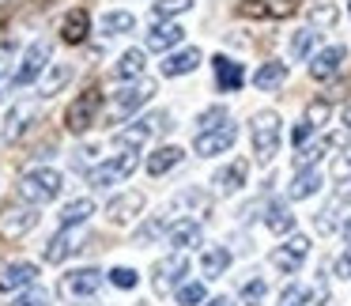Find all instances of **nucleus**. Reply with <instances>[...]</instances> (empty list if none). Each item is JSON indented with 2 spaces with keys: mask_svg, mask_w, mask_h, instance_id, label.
I'll use <instances>...</instances> for the list:
<instances>
[{
  "mask_svg": "<svg viewBox=\"0 0 351 306\" xmlns=\"http://www.w3.org/2000/svg\"><path fill=\"white\" fill-rule=\"evenodd\" d=\"M280 152V114L276 110H261L253 117V155L261 163H272Z\"/></svg>",
  "mask_w": 351,
  "mask_h": 306,
  "instance_id": "nucleus-1",
  "label": "nucleus"
},
{
  "mask_svg": "<svg viewBox=\"0 0 351 306\" xmlns=\"http://www.w3.org/2000/svg\"><path fill=\"white\" fill-rule=\"evenodd\" d=\"M61 193V174L49 167L42 170H27L23 178H19V197L31 200V204H49V200Z\"/></svg>",
  "mask_w": 351,
  "mask_h": 306,
  "instance_id": "nucleus-2",
  "label": "nucleus"
},
{
  "mask_svg": "<svg viewBox=\"0 0 351 306\" xmlns=\"http://www.w3.org/2000/svg\"><path fill=\"white\" fill-rule=\"evenodd\" d=\"M102 106V91L99 87H87L80 99H72V106L64 110V125H69L72 132H87L95 125V114H99Z\"/></svg>",
  "mask_w": 351,
  "mask_h": 306,
  "instance_id": "nucleus-3",
  "label": "nucleus"
},
{
  "mask_svg": "<svg viewBox=\"0 0 351 306\" xmlns=\"http://www.w3.org/2000/svg\"><path fill=\"white\" fill-rule=\"evenodd\" d=\"M152 95H155V84H152V80H140V84L125 87V91H117L114 102H110V121H121V117L136 114V110L144 106L147 99H152Z\"/></svg>",
  "mask_w": 351,
  "mask_h": 306,
  "instance_id": "nucleus-4",
  "label": "nucleus"
},
{
  "mask_svg": "<svg viewBox=\"0 0 351 306\" xmlns=\"http://www.w3.org/2000/svg\"><path fill=\"white\" fill-rule=\"evenodd\" d=\"M136 170V152H125V155H114V159H106L102 167L91 170V185H99V189H106V185H117L125 182V178Z\"/></svg>",
  "mask_w": 351,
  "mask_h": 306,
  "instance_id": "nucleus-5",
  "label": "nucleus"
},
{
  "mask_svg": "<svg viewBox=\"0 0 351 306\" xmlns=\"http://www.w3.org/2000/svg\"><path fill=\"white\" fill-rule=\"evenodd\" d=\"M234 140H238V125L227 121V125H219V129H212V132H197L193 148H197V155H219V152H227Z\"/></svg>",
  "mask_w": 351,
  "mask_h": 306,
  "instance_id": "nucleus-6",
  "label": "nucleus"
},
{
  "mask_svg": "<svg viewBox=\"0 0 351 306\" xmlns=\"http://www.w3.org/2000/svg\"><path fill=\"white\" fill-rule=\"evenodd\" d=\"M46 61H49V42H34V46L23 54V64L16 69L12 84L23 87V84H31V80H38V76H42V69H46Z\"/></svg>",
  "mask_w": 351,
  "mask_h": 306,
  "instance_id": "nucleus-7",
  "label": "nucleus"
},
{
  "mask_svg": "<svg viewBox=\"0 0 351 306\" xmlns=\"http://www.w3.org/2000/svg\"><path fill=\"white\" fill-rule=\"evenodd\" d=\"M306 253H310V238L291 235V242H283L280 250H272V265L280 268V272H295V268L306 261Z\"/></svg>",
  "mask_w": 351,
  "mask_h": 306,
  "instance_id": "nucleus-8",
  "label": "nucleus"
},
{
  "mask_svg": "<svg viewBox=\"0 0 351 306\" xmlns=\"http://www.w3.org/2000/svg\"><path fill=\"white\" fill-rule=\"evenodd\" d=\"M99 287H102V272H99V268H76V272H69L61 280V295H69V298L95 295Z\"/></svg>",
  "mask_w": 351,
  "mask_h": 306,
  "instance_id": "nucleus-9",
  "label": "nucleus"
},
{
  "mask_svg": "<svg viewBox=\"0 0 351 306\" xmlns=\"http://www.w3.org/2000/svg\"><path fill=\"white\" fill-rule=\"evenodd\" d=\"M38 223V212L34 208H19V204H8L0 212V235L4 238H19Z\"/></svg>",
  "mask_w": 351,
  "mask_h": 306,
  "instance_id": "nucleus-10",
  "label": "nucleus"
},
{
  "mask_svg": "<svg viewBox=\"0 0 351 306\" xmlns=\"http://www.w3.org/2000/svg\"><path fill=\"white\" fill-rule=\"evenodd\" d=\"M167 121H170L167 114H147V117H140V121L132 125V129L117 132V144H121V148H136V144H144L147 137H155V132L167 129Z\"/></svg>",
  "mask_w": 351,
  "mask_h": 306,
  "instance_id": "nucleus-11",
  "label": "nucleus"
},
{
  "mask_svg": "<svg viewBox=\"0 0 351 306\" xmlns=\"http://www.w3.org/2000/svg\"><path fill=\"white\" fill-rule=\"evenodd\" d=\"M140 212H144V197H140V193H121V197H114L106 204V215H110V223H114V227L132 223Z\"/></svg>",
  "mask_w": 351,
  "mask_h": 306,
  "instance_id": "nucleus-12",
  "label": "nucleus"
},
{
  "mask_svg": "<svg viewBox=\"0 0 351 306\" xmlns=\"http://www.w3.org/2000/svg\"><path fill=\"white\" fill-rule=\"evenodd\" d=\"M343 57H348V49H343V46H328V49H321V54H313L310 76H313V80H332L336 72H340Z\"/></svg>",
  "mask_w": 351,
  "mask_h": 306,
  "instance_id": "nucleus-13",
  "label": "nucleus"
},
{
  "mask_svg": "<svg viewBox=\"0 0 351 306\" xmlns=\"http://www.w3.org/2000/svg\"><path fill=\"white\" fill-rule=\"evenodd\" d=\"M34 280H38V268H34L31 261H16V265H8L4 272H0V291H19V287H31Z\"/></svg>",
  "mask_w": 351,
  "mask_h": 306,
  "instance_id": "nucleus-14",
  "label": "nucleus"
},
{
  "mask_svg": "<svg viewBox=\"0 0 351 306\" xmlns=\"http://www.w3.org/2000/svg\"><path fill=\"white\" fill-rule=\"evenodd\" d=\"M185 272H189V261H185L182 253H178V257H170V261H162V265H155V291H159V295H167L170 283H178Z\"/></svg>",
  "mask_w": 351,
  "mask_h": 306,
  "instance_id": "nucleus-15",
  "label": "nucleus"
},
{
  "mask_svg": "<svg viewBox=\"0 0 351 306\" xmlns=\"http://www.w3.org/2000/svg\"><path fill=\"white\" fill-rule=\"evenodd\" d=\"M87 31H91V16H87L84 8H76V12H69V16H64L61 38L69 42V46H80V42L87 38Z\"/></svg>",
  "mask_w": 351,
  "mask_h": 306,
  "instance_id": "nucleus-16",
  "label": "nucleus"
},
{
  "mask_svg": "<svg viewBox=\"0 0 351 306\" xmlns=\"http://www.w3.org/2000/svg\"><path fill=\"white\" fill-rule=\"evenodd\" d=\"M245 174H250V163L234 159L230 167H223L219 174H215V189H219V193H238L245 185Z\"/></svg>",
  "mask_w": 351,
  "mask_h": 306,
  "instance_id": "nucleus-17",
  "label": "nucleus"
},
{
  "mask_svg": "<svg viewBox=\"0 0 351 306\" xmlns=\"http://www.w3.org/2000/svg\"><path fill=\"white\" fill-rule=\"evenodd\" d=\"M215 80H219V91H238L245 84V72L230 57H215Z\"/></svg>",
  "mask_w": 351,
  "mask_h": 306,
  "instance_id": "nucleus-18",
  "label": "nucleus"
},
{
  "mask_svg": "<svg viewBox=\"0 0 351 306\" xmlns=\"http://www.w3.org/2000/svg\"><path fill=\"white\" fill-rule=\"evenodd\" d=\"M38 117V102H23V106H16L8 114V121H4V137L8 140H16V137H23L27 132V125Z\"/></svg>",
  "mask_w": 351,
  "mask_h": 306,
  "instance_id": "nucleus-19",
  "label": "nucleus"
},
{
  "mask_svg": "<svg viewBox=\"0 0 351 306\" xmlns=\"http://www.w3.org/2000/svg\"><path fill=\"white\" fill-rule=\"evenodd\" d=\"M321 182H325V178H321V170H317V167H310V170H298V174H295V182L287 185L291 200H306V197H313V193L321 189Z\"/></svg>",
  "mask_w": 351,
  "mask_h": 306,
  "instance_id": "nucleus-20",
  "label": "nucleus"
},
{
  "mask_svg": "<svg viewBox=\"0 0 351 306\" xmlns=\"http://www.w3.org/2000/svg\"><path fill=\"white\" fill-rule=\"evenodd\" d=\"M167 238H170V246H178V250L200 246V223L197 220H178L174 227H167Z\"/></svg>",
  "mask_w": 351,
  "mask_h": 306,
  "instance_id": "nucleus-21",
  "label": "nucleus"
},
{
  "mask_svg": "<svg viewBox=\"0 0 351 306\" xmlns=\"http://www.w3.org/2000/svg\"><path fill=\"white\" fill-rule=\"evenodd\" d=\"M182 38H185V31H182L178 23H159L152 34H147V49H155V54H162V49H174Z\"/></svg>",
  "mask_w": 351,
  "mask_h": 306,
  "instance_id": "nucleus-22",
  "label": "nucleus"
},
{
  "mask_svg": "<svg viewBox=\"0 0 351 306\" xmlns=\"http://www.w3.org/2000/svg\"><path fill=\"white\" fill-rule=\"evenodd\" d=\"M182 159H185V152H182V148H174V144H170V148H159V152H152V155H147V174H155V178H159V174H167V170H174Z\"/></svg>",
  "mask_w": 351,
  "mask_h": 306,
  "instance_id": "nucleus-23",
  "label": "nucleus"
},
{
  "mask_svg": "<svg viewBox=\"0 0 351 306\" xmlns=\"http://www.w3.org/2000/svg\"><path fill=\"white\" fill-rule=\"evenodd\" d=\"M197 64H200V49H182V54L167 57V64H162V76H189Z\"/></svg>",
  "mask_w": 351,
  "mask_h": 306,
  "instance_id": "nucleus-24",
  "label": "nucleus"
},
{
  "mask_svg": "<svg viewBox=\"0 0 351 306\" xmlns=\"http://www.w3.org/2000/svg\"><path fill=\"white\" fill-rule=\"evenodd\" d=\"M144 64H147V57L140 54V49H129V54H121V61L114 64V76L117 80H140L144 76Z\"/></svg>",
  "mask_w": 351,
  "mask_h": 306,
  "instance_id": "nucleus-25",
  "label": "nucleus"
},
{
  "mask_svg": "<svg viewBox=\"0 0 351 306\" xmlns=\"http://www.w3.org/2000/svg\"><path fill=\"white\" fill-rule=\"evenodd\" d=\"M230 265V250L227 246H208L204 257H200V272L204 276H223V268Z\"/></svg>",
  "mask_w": 351,
  "mask_h": 306,
  "instance_id": "nucleus-26",
  "label": "nucleus"
},
{
  "mask_svg": "<svg viewBox=\"0 0 351 306\" xmlns=\"http://www.w3.org/2000/svg\"><path fill=\"white\" fill-rule=\"evenodd\" d=\"M340 144H343V137H325L321 144H310V148H302V152H298V159H295V167H298V170H310L313 163H317L321 155L328 152V148H340Z\"/></svg>",
  "mask_w": 351,
  "mask_h": 306,
  "instance_id": "nucleus-27",
  "label": "nucleus"
},
{
  "mask_svg": "<svg viewBox=\"0 0 351 306\" xmlns=\"http://www.w3.org/2000/svg\"><path fill=\"white\" fill-rule=\"evenodd\" d=\"M72 250H76V235H72V231L64 227L57 238H49V246H46V261H49V265H61V261L69 257Z\"/></svg>",
  "mask_w": 351,
  "mask_h": 306,
  "instance_id": "nucleus-28",
  "label": "nucleus"
},
{
  "mask_svg": "<svg viewBox=\"0 0 351 306\" xmlns=\"http://www.w3.org/2000/svg\"><path fill=\"white\" fill-rule=\"evenodd\" d=\"M283 80H287V64H280V61H265L253 72V84L257 87H280Z\"/></svg>",
  "mask_w": 351,
  "mask_h": 306,
  "instance_id": "nucleus-29",
  "label": "nucleus"
},
{
  "mask_svg": "<svg viewBox=\"0 0 351 306\" xmlns=\"http://www.w3.org/2000/svg\"><path fill=\"white\" fill-rule=\"evenodd\" d=\"M69 80H72V64H53V69H49V76L42 80V99H53V95L69 84Z\"/></svg>",
  "mask_w": 351,
  "mask_h": 306,
  "instance_id": "nucleus-30",
  "label": "nucleus"
},
{
  "mask_svg": "<svg viewBox=\"0 0 351 306\" xmlns=\"http://www.w3.org/2000/svg\"><path fill=\"white\" fill-rule=\"evenodd\" d=\"M91 212H95V200L91 197H80V200H72V204H64L61 223H64V227H76V223H84Z\"/></svg>",
  "mask_w": 351,
  "mask_h": 306,
  "instance_id": "nucleus-31",
  "label": "nucleus"
},
{
  "mask_svg": "<svg viewBox=\"0 0 351 306\" xmlns=\"http://www.w3.org/2000/svg\"><path fill=\"white\" fill-rule=\"evenodd\" d=\"M317 46V31L313 27H302V31L291 34V57L295 61H302V57H310V49Z\"/></svg>",
  "mask_w": 351,
  "mask_h": 306,
  "instance_id": "nucleus-32",
  "label": "nucleus"
},
{
  "mask_svg": "<svg viewBox=\"0 0 351 306\" xmlns=\"http://www.w3.org/2000/svg\"><path fill=\"white\" fill-rule=\"evenodd\" d=\"M265 223H268V231H276V235H287V231H295V215H291V212H287V208H283V204L268 208Z\"/></svg>",
  "mask_w": 351,
  "mask_h": 306,
  "instance_id": "nucleus-33",
  "label": "nucleus"
},
{
  "mask_svg": "<svg viewBox=\"0 0 351 306\" xmlns=\"http://www.w3.org/2000/svg\"><path fill=\"white\" fill-rule=\"evenodd\" d=\"M136 27V19L129 16V12H106L102 16V34H125Z\"/></svg>",
  "mask_w": 351,
  "mask_h": 306,
  "instance_id": "nucleus-34",
  "label": "nucleus"
},
{
  "mask_svg": "<svg viewBox=\"0 0 351 306\" xmlns=\"http://www.w3.org/2000/svg\"><path fill=\"white\" fill-rule=\"evenodd\" d=\"M265 4V19H291L298 12V0H261Z\"/></svg>",
  "mask_w": 351,
  "mask_h": 306,
  "instance_id": "nucleus-35",
  "label": "nucleus"
},
{
  "mask_svg": "<svg viewBox=\"0 0 351 306\" xmlns=\"http://www.w3.org/2000/svg\"><path fill=\"white\" fill-rule=\"evenodd\" d=\"M193 8V0H159L155 4V16L159 19H170V16H182V12Z\"/></svg>",
  "mask_w": 351,
  "mask_h": 306,
  "instance_id": "nucleus-36",
  "label": "nucleus"
},
{
  "mask_svg": "<svg viewBox=\"0 0 351 306\" xmlns=\"http://www.w3.org/2000/svg\"><path fill=\"white\" fill-rule=\"evenodd\" d=\"M227 121H230L227 110L212 106V110H204V114H200V132H212V129H219V125H227Z\"/></svg>",
  "mask_w": 351,
  "mask_h": 306,
  "instance_id": "nucleus-37",
  "label": "nucleus"
},
{
  "mask_svg": "<svg viewBox=\"0 0 351 306\" xmlns=\"http://www.w3.org/2000/svg\"><path fill=\"white\" fill-rule=\"evenodd\" d=\"M178 303H182V306L204 303V283H185V287H178Z\"/></svg>",
  "mask_w": 351,
  "mask_h": 306,
  "instance_id": "nucleus-38",
  "label": "nucleus"
},
{
  "mask_svg": "<svg viewBox=\"0 0 351 306\" xmlns=\"http://www.w3.org/2000/svg\"><path fill=\"white\" fill-rule=\"evenodd\" d=\"M265 280H250V283H245V287H242V303L245 306H261V298H265Z\"/></svg>",
  "mask_w": 351,
  "mask_h": 306,
  "instance_id": "nucleus-39",
  "label": "nucleus"
},
{
  "mask_svg": "<svg viewBox=\"0 0 351 306\" xmlns=\"http://www.w3.org/2000/svg\"><path fill=\"white\" fill-rule=\"evenodd\" d=\"M306 121L317 129V125H325L328 121V102H321V99H313L310 106H306Z\"/></svg>",
  "mask_w": 351,
  "mask_h": 306,
  "instance_id": "nucleus-40",
  "label": "nucleus"
},
{
  "mask_svg": "<svg viewBox=\"0 0 351 306\" xmlns=\"http://www.w3.org/2000/svg\"><path fill=\"white\" fill-rule=\"evenodd\" d=\"M110 283L129 291V287H136V272H132V268H114V272H110Z\"/></svg>",
  "mask_w": 351,
  "mask_h": 306,
  "instance_id": "nucleus-41",
  "label": "nucleus"
},
{
  "mask_svg": "<svg viewBox=\"0 0 351 306\" xmlns=\"http://www.w3.org/2000/svg\"><path fill=\"white\" fill-rule=\"evenodd\" d=\"M12 306H49V295L46 291H27V295H19Z\"/></svg>",
  "mask_w": 351,
  "mask_h": 306,
  "instance_id": "nucleus-42",
  "label": "nucleus"
},
{
  "mask_svg": "<svg viewBox=\"0 0 351 306\" xmlns=\"http://www.w3.org/2000/svg\"><path fill=\"white\" fill-rule=\"evenodd\" d=\"M310 132H313V125L302 117V121L295 125V132H291V144H306V140H310Z\"/></svg>",
  "mask_w": 351,
  "mask_h": 306,
  "instance_id": "nucleus-43",
  "label": "nucleus"
},
{
  "mask_svg": "<svg viewBox=\"0 0 351 306\" xmlns=\"http://www.w3.org/2000/svg\"><path fill=\"white\" fill-rule=\"evenodd\" d=\"M162 227H167V223H162V220H152V223H147V227H144V231H140V235H136V242H152L155 235H162Z\"/></svg>",
  "mask_w": 351,
  "mask_h": 306,
  "instance_id": "nucleus-44",
  "label": "nucleus"
},
{
  "mask_svg": "<svg viewBox=\"0 0 351 306\" xmlns=\"http://www.w3.org/2000/svg\"><path fill=\"white\" fill-rule=\"evenodd\" d=\"M310 19H313V23H321V27H332L336 23V12L332 8H313Z\"/></svg>",
  "mask_w": 351,
  "mask_h": 306,
  "instance_id": "nucleus-45",
  "label": "nucleus"
},
{
  "mask_svg": "<svg viewBox=\"0 0 351 306\" xmlns=\"http://www.w3.org/2000/svg\"><path fill=\"white\" fill-rule=\"evenodd\" d=\"M328 298V291H325V283H321L317 291H310V295H302V306H321Z\"/></svg>",
  "mask_w": 351,
  "mask_h": 306,
  "instance_id": "nucleus-46",
  "label": "nucleus"
},
{
  "mask_svg": "<svg viewBox=\"0 0 351 306\" xmlns=\"http://www.w3.org/2000/svg\"><path fill=\"white\" fill-rule=\"evenodd\" d=\"M95 155H99V148H84V152H76V170H80V167H87V163H91Z\"/></svg>",
  "mask_w": 351,
  "mask_h": 306,
  "instance_id": "nucleus-47",
  "label": "nucleus"
},
{
  "mask_svg": "<svg viewBox=\"0 0 351 306\" xmlns=\"http://www.w3.org/2000/svg\"><path fill=\"white\" fill-rule=\"evenodd\" d=\"M336 276H348V280H351V250L336 261Z\"/></svg>",
  "mask_w": 351,
  "mask_h": 306,
  "instance_id": "nucleus-48",
  "label": "nucleus"
},
{
  "mask_svg": "<svg viewBox=\"0 0 351 306\" xmlns=\"http://www.w3.org/2000/svg\"><path fill=\"white\" fill-rule=\"evenodd\" d=\"M336 174H340V178H348V174H351V152H348V159L336 163Z\"/></svg>",
  "mask_w": 351,
  "mask_h": 306,
  "instance_id": "nucleus-49",
  "label": "nucleus"
},
{
  "mask_svg": "<svg viewBox=\"0 0 351 306\" xmlns=\"http://www.w3.org/2000/svg\"><path fill=\"white\" fill-rule=\"evenodd\" d=\"M12 57V42H4V46H0V69H4V61H8Z\"/></svg>",
  "mask_w": 351,
  "mask_h": 306,
  "instance_id": "nucleus-50",
  "label": "nucleus"
},
{
  "mask_svg": "<svg viewBox=\"0 0 351 306\" xmlns=\"http://www.w3.org/2000/svg\"><path fill=\"white\" fill-rule=\"evenodd\" d=\"M208 306H234V303H230V298H212Z\"/></svg>",
  "mask_w": 351,
  "mask_h": 306,
  "instance_id": "nucleus-51",
  "label": "nucleus"
},
{
  "mask_svg": "<svg viewBox=\"0 0 351 306\" xmlns=\"http://www.w3.org/2000/svg\"><path fill=\"white\" fill-rule=\"evenodd\" d=\"M343 125H348V132H351V106L343 110Z\"/></svg>",
  "mask_w": 351,
  "mask_h": 306,
  "instance_id": "nucleus-52",
  "label": "nucleus"
},
{
  "mask_svg": "<svg viewBox=\"0 0 351 306\" xmlns=\"http://www.w3.org/2000/svg\"><path fill=\"white\" fill-rule=\"evenodd\" d=\"M343 235H348V238H351V220H348V223H343Z\"/></svg>",
  "mask_w": 351,
  "mask_h": 306,
  "instance_id": "nucleus-53",
  "label": "nucleus"
}]
</instances>
